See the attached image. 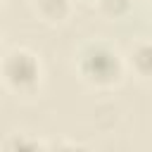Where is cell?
<instances>
[{
    "instance_id": "cell-4",
    "label": "cell",
    "mask_w": 152,
    "mask_h": 152,
    "mask_svg": "<svg viewBox=\"0 0 152 152\" xmlns=\"http://www.w3.org/2000/svg\"><path fill=\"white\" fill-rule=\"evenodd\" d=\"M36 12L45 19V21H64L71 12V0H33Z\"/></svg>"
},
{
    "instance_id": "cell-2",
    "label": "cell",
    "mask_w": 152,
    "mask_h": 152,
    "mask_svg": "<svg viewBox=\"0 0 152 152\" xmlns=\"http://www.w3.org/2000/svg\"><path fill=\"white\" fill-rule=\"evenodd\" d=\"M0 76L14 93H33L40 83V62L26 48H12L0 59Z\"/></svg>"
},
{
    "instance_id": "cell-1",
    "label": "cell",
    "mask_w": 152,
    "mask_h": 152,
    "mask_svg": "<svg viewBox=\"0 0 152 152\" xmlns=\"http://www.w3.org/2000/svg\"><path fill=\"white\" fill-rule=\"evenodd\" d=\"M76 71L93 88H112L124 76V57L104 40H88L76 55Z\"/></svg>"
},
{
    "instance_id": "cell-7",
    "label": "cell",
    "mask_w": 152,
    "mask_h": 152,
    "mask_svg": "<svg viewBox=\"0 0 152 152\" xmlns=\"http://www.w3.org/2000/svg\"><path fill=\"white\" fill-rule=\"evenodd\" d=\"M48 152H90V150L83 147V145H78V142H66V140H62V142H55L52 147H48Z\"/></svg>"
},
{
    "instance_id": "cell-6",
    "label": "cell",
    "mask_w": 152,
    "mask_h": 152,
    "mask_svg": "<svg viewBox=\"0 0 152 152\" xmlns=\"http://www.w3.org/2000/svg\"><path fill=\"white\" fill-rule=\"evenodd\" d=\"M97 7L109 19H121L133 10V0H97Z\"/></svg>"
},
{
    "instance_id": "cell-3",
    "label": "cell",
    "mask_w": 152,
    "mask_h": 152,
    "mask_svg": "<svg viewBox=\"0 0 152 152\" xmlns=\"http://www.w3.org/2000/svg\"><path fill=\"white\" fill-rule=\"evenodd\" d=\"M0 152H48V145L28 133H12L2 140Z\"/></svg>"
},
{
    "instance_id": "cell-5",
    "label": "cell",
    "mask_w": 152,
    "mask_h": 152,
    "mask_svg": "<svg viewBox=\"0 0 152 152\" xmlns=\"http://www.w3.org/2000/svg\"><path fill=\"white\" fill-rule=\"evenodd\" d=\"M131 64H133V71L140 76V78H150L152 74V45L150 40H138L131 50Z\"/></svg>"
},
{
    "instance_id": "cell-8",
    "label": "cell",
    "mask_w": 152,
    "mask_h": 152,
    "mask_svg": "<svg viewBox=\"0 0 152 152\" xmlns=\"http://www.w3.org/2000/svg\"><path fill=\"white\" fill-rule=\"evenodd\" d=\"M0 2H2V0H0Z\"/></svg>"
}]
</instances>
